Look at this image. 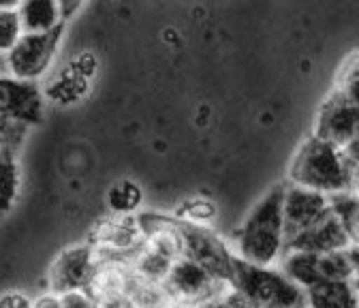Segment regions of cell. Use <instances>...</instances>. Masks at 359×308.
<instances>
[{
	"instance_id": "obj_1",
	"label": "cell",
	"mask_w": 359,
	"mask_h": 308,
	"mask_svg": "<svg viewBox=\"0 0 359 308\" xmlns=\"http://www.w3.org/2000/svg\"><path fill=\"white\" fill-rule=\"evenodd\" d=\"M285 187H274L250 210L236 234V255L255 266H278L289 250V236L283 212Z\"/></svg>"
},
{
	"instance_id": "obj_2",
	"label": "cell",
	"mask_w": 359,
	"mask_h": 308,
	"mask_svg": "<svg viewBox=\"0 0 359 308\" xmlns=\"http://www.w3.org/2000/svg\"><path fill=\"white\" fill-rule=\"evenodd\" d=\"M231 287V308H306V291L278 266H255L238 257Z\"/></svg>"
},
{
	"instance_id": "obj_3",
	"label": "cell",
	"mask_w": 359,
	"mask_h": 308,
	"mask_svg": "<svg viewBox=\"0 0 359 308\" xmlns=\"http://www.w3.org/2000/svg\"><path fill=\"white\" fill-rule=\"evenodd\" d=\"M353 165L346 152L317 135L308 138L289 165V182L325 195L351 191Z\"/></svg>"
},
{
	"instance_id": "obj_4",
	"label": "cell",
	"mask_w": 359,
	"mask_h": 308,
	"mask_svg": "<svg viewBox=\"0 0 359 308\" xmlns=\"http://www.w3.org/2000/svg\"><path fill=\"white\" fill-rule=\"evenodd\" d=\"M165 285L180 308L224 304L233 293L229 281L212 274L205 266L187 255L171 266Z\"/></svg>"
},
{
	"instance_id": "obj_5",
	"label": "cell",
	"mask_w": 359,
	"mask_h": 308,
	"mask_svg": "<svg viewBox=\"0 0 359 308\" xmlns=\"http://www.w3.org/2000/svg\"><path fill=\"white\" fill-rule=\"evenodd\" d=\"M278 268L295 281L304 291L327 281H351L353 279V261L348 250L346 253H304V250H289Z\"/></svg>"
},
{
	"instance_id": "obj_6",
	"label": "cell",
	"mask_w": 359,
	"mask_h": 308,
	"mask_svg": "<svg viewBox=\"0 0 359 308\" xmlns=\"http://www.w3.org/2000/svg\"><path fill=\"white\" fill-rule=\"evenodd\" d=\"M65 24L50 32H24L13 50L7 54L9 73L24 81H36L50 69L60 41H62Z\"/></svg>"
},
{
	"instance_id": "obj_7",
	"label": "cell",
	"mask_w": 359,
	"mask_h": 308,
	"mask_svg": "<svg viewBox=\"0 0 359 308\" xmlns=\"http://www.w3.org/2000/svg\"><path fill=\"white\" fill-rule=\"evenodd\" d=\"M101 263L95 244H75L65 248L50 268V291L65 295L69 291L90 289Z\"/></svg>"
},
{
	"instance_id": "obj_8",
	"label": "cell",
	"mask_w": 359,
	"mask_h": 308,
	"mask_svg": "<svg viewBox=\"0 0 359 308\" xmlns=\"http://www.w3.org/2000/svg\"><path fill=\"white\" fill-rule=\"evenodd\" d=\"M182 227H184V255L199 261L212 274L231 283V274L238 261L236 250L220 236H216L210 227H197L184 223Z\"/></svg>"
},
{
	"instance_id": "obj_9",
	"label": "cell",
	"mask_w": 359,
	"mask_h": 308,
	"mask_svg": "<svg viewBox=\"0 0 359 308\" xmlns=\"http://www.w3.org/2000/svg\"><path fill=\"white\" fill-rule=\"evenodd\" d=\"M314 135L344 150L359 135V105L334 91L319 107Z\"/></svg>"
},
{
	"instance_id": "obj_10",
	"label": "cell",
	"mask_w": 359,
	"mask_h": 308,
	"mask_svg": "<svg viewBox=\"0 0 359 308\" xmlns=\"http://www.w3.org/2000/svg\"><path fill=\"white\" fill-rule=\"evenodd\" d=\"M332 210V199L325 193L312 191L297 185H287L283 195V212L289 240L312 225H317L321 218H325Z\"/></svg>"
},
{
	"instance_id": "obj_11",
	"label": "cell",
	"mask_w": 359,
	"mask_h": 308,
	"mask_svg": "<svg viewBox=\"0 0 359 308\" xmlns=\"http://www.w3.org/2000/svg\"><path fill=\"white\" fill-rule=\"evenodd\" d=\"M355 246L353 234L342 218L330 210V214L310 229L293 236L289 240V250H304V253H319V255H332V253H346ZM287 250V253H289Z\"/></svg>"
},
{
	"instance_id": "obj_12",
	"label": "cell",
	"mask_w": 359,
	"mask_h": 308,
	"mask_svg": "<svg viewBox=\"0 0 359 308\" xmlns=\"http://www.w3.org/2000/svg\"><path fill=\"white\" fill-rule=\"evenodd\" d=\"M41 116L43 97L36 81L0 75V118L11 122H39Z\"/></svg>"
},
{
	"instance_id": "obj_13",
	"label": "cell",
	"mask_w": 359,
	"mask_h": 308,
	"mask_svg": "<svg viewBox=\"0 0 359 308\" xmlns=\"http://www.w3.org/2000/svg\"><path fill=\"white\" fill-rule=\"evenodd\" d=\"M140 221L144 227V250L171 263L184 257V227L177 218L171 221L161 216H144Z\"/></svg>"
},
{
	"instance_id": "obj_14",
	"label": "cell",
	"mask_w": 359,
	"mask_h": 308,
	"mask_svg": "<svg viewBox=\"0 0 359 308\" xmlns=\"http://www.w3.org/2000/svg\"><path fill=\"white\" fill-rule=\"evenodd\" d=\"M359 297L351 281H327L306 289V308H357Z\"/></svg>"
},
{
	"instance_id": "obj_15",
	"label": "cell",
	"mask_w": 359,
	"mask_h": 308,
	"mask_svg": "<svg viewBox=\"0 0 359 308\" xmlns=\"http://www.w3.org/2000/svg\"><path fill=\"white\" fill-rule=\"evenodd\" d=\"M18 13L24 32H50L65 24L58 0H22Z\"/></svg>"
},
{
	"instance_id": "obj_16",
	"label": "cell",
	"mask_w": 359,
	"mask_h": 308,
	"mask_svg": "<svg viewBox=\"0 0 359 308\" xmlns=\"http://www.w3.org/2000/svg\"><path fill=\"white\" fill-rule=\"evenodd\" d=\"M11 124L7 126V138L0 148V214L11 210L20 189V167L15 159V146L11 144Z\"/></svg>"
},
{
	"instance_id": "obj_17",
	"label": "cell",
	"mask_w": 359,
	"mask_h": 308,
	"mask_svg": "<svg viewBox=\"0 0 359 308\" xmlns=\"http://www.w3.org/2000/svg\"><path fill=\"white\" fill-rule=\"evenodd\" d=\"M126 297L130 300L133 308H180L165 283L144 281L135 274L128 285Z\"/></svg>"
},
{
	"instance_id": "obj_18",
	"label": "cell",
	"mask_w": 359,
	"mask_h": 308,
	"mask_svg": "<svg viewBox=\"0 0 359 308\" xmlns=\"http://www.w3.org/2000/svg\"><path fill=\"white\" fill-rule=\"evenodd\" d=\"M88 88V79L81 77L73 67H69L62 75H58L56 81L50 83V91H48V97L60 105H69L77 99L83 97Z\"/></svg>"
},
{
	"instance_id": "obj_19",
	"label": "cell",
	"mask_w": 359,
	"mask_h": 308,
	"mask_svg": "<svg viewBox=\"0 0 359 308\" xmlns=\"http://www.w3.org/2000/svg\"><path fill=\"white\" fill-rule=\"evenodd\" d=\"M142 201H144V193H142L140 185L130 182V180L116 182L107 193V206L118 216H130L142 206Z\"/></svg>"
},
{
	"instance_id": "obj_20",
	"label": "cell",
	"mask_w": 359,
	"mask_h": 308,
	"mask_svg": "<svg viewBox=\"0 0 359 308\" xmlns=\"http://www.w3.org/2000/svg\"><path fill=\"white\" fill-rule=\"evenodd\" d=\"M216 218V206L214 201L205 197H195L189 199L177 212V221L184 225H197V227H208Z\"/></svg>"
},
{
	"instance_id": "obj_21",
	"label": "cell",
	"mask_w": 359,
	"mask_h": 308,
	"mask_svg": "<svg viewBox=\"0 0 359 308\" xmlns=\"http://www.w3.org/2000/svg\"><path fill=\"white\" fill-rule=\"evenodd\" d=\"M334 91H338L348 101H353L355 105H359V52H355L353 56H348L344 60V65L340 67Z\"/></svg>"
},
{
	"instance_id": "obj_22",
	"label": "cell",
	"mask_w": 359,
	"mask_h": 308,
	"mask_svg": "<svg viewBox=\"0 0 359 308\" xmlns=\"http://www.w3.org/2000/svg\"><path fill=\"white\" fill-rule=\"evenodd\" d=\"M24 34L18 9L0 11V54H9Z\"/></svg>"
},
{
	"instance_id": "obj_23",
	"label": "cell",
	"mask_w": 359,
	"mask_h": 308,
	"mask_svg": "<svg viewBox=\"0 0 359 308\" xmlns=\"http://www.w3.org/2000/svg\"><path fill=\"white\" fill-rule=\"evenodd\" d=\"M62 306L65 308H99V300L93 295V291L79 289V291H69L62 295Z\"/></svg>"
},
{
	"instance_id": "obj_24",
	"label": "cell",
	"mask_w": 359,
	"mask_h": 308,
	"mask_svg": "<svg viewBox=\"0 0 359 308\" xmlns=\"http://www.w3.org/2000/svg\"><path fill=\"white\" fill-rule=\"evenodd\" d=\"M71 67H73L81 77L90 79V77H93V73L97 71V58H95L93 52H83V54H79V56L73 60Z\"/></svg>"
},
{
	"instance_id": "obj_25",
	"label": "cell",
	"mask_w": 359,
	"mask_h": 308,
	"mask_svg": "<svg viewBox=\"0 0 359 308\" xmlns=\"http://www.w3.org/2000/svg\"><path fill=\"white\" fill-rule=\"evenodd\" d=\"M0 308H32V300L20 291H9L0 295Z\"/></svg>"
},
{
	"instance_id": "obj_26",
	"label": "cell",
	"mask_w": 359,
	"mask_h": 308,
	"mask_svg": "<svg viewBox=\"0 0 359 308\" xmlns=\"http://www.w3.org/2000/svg\"><path fill=\"white\" fill-rule=\"evenodd\" d=\"M32 308H65L62 306V295H58L54 291L39 295L36 300H32Z\"/></svg>"
},
{
	"instance_id": "obj_27",
	"label": "cell",
	"mask_w": 359,
	"mask_h": 308,
	"mask_svg": "<svg viewBox=\"0 0 359 308\" xmlns=\"http://www.w3.org/2000/svg\"><path fill=\"white\" fill-rule=\"evenodd\" d=\"M99 308H133V304L126 295H111V297H101Z\"/></svg>"
},
{
	"instance_id": "obj_28",
	"label": "cell",
	"mask_w": 359,
	"mask_h": 308,
	"mask_svg": "<svg viewBox=\"0 0 359 308\" xmlns=\"http://www.w3.org/2000/svg\"><path fill=\"white\" fill-rule=\"evenodd\" d=\"M86 3V0H58V5H60V11H62V20H71L79 9L81 5Z\"/></svg>"
},
{
	"instance_id": "obj_29",
	"label": "cell",
	"mask_w": 359,
	"mask_h": 308,
	"mask_svg": "<svg viewBox=\"0 0 359 308\" xmlns=\"http://www.w3.org/2000/svg\"><path fill=\"white\" fill-rule=\"evenodd\" d=\"M348 255H351V261H353V279H351V283H353V289H355V293L359 297V246H353L348 250Z\"/></svg>"
},
{
	"instance_id": "obj_30",
	"label": "cell",
	"mask_w": 359,
	"mask_h": 308,
	"mask_svg": "<svg viewBox=\"0 0 359 308\" xmlns=\"http://www.w3.org/2000/svg\"><path fill=\"white\" fill-rule=\"evenodd\" d=\"M344 152H346V156H348V161H351V165H355V163H359V135L344 148Z\"/></svg>"
},
{
	"instance_id": "obj_31",
	"label": "cell",
	"mask_w": 359,
	"mask_h": 308,
	"mask_svg": "<svg viewBox=\"0 0 359 308\" xmlns=\"http://www.w3.org/2000/svg\"><path fill=\"white\" fill-rule=\"evenodd\" d=\"M351 191L359 195V163H355L351 171Z\"/></svg>"
},
{
	"instance_id": "obj_32",
	"label": "cell",
	"mask_w": 359,
	"mask_h": 308,
	"mask_svg": "<svg viewBox=\"0 0 359 308\" xmlns=\"http://www.w3.org/2000/svg\"><path fill=\"white\" fill-rule=\"evenodd\" d=\"M22 0H0V11H7V9H20Z\"/></svg>"
},
{
	"instance_id": "obj_33",
	"label": "cell",
	"mask_w": 359,
	"mask_h": 308,
	"mask_svg": "<svg viewBox=\"0 0 359 308\" xmlns=\"http://www.w3.org/2000/svg\"><path fill=\"white\" fill-rule=\"evenodd\" d=\"M9 73V62H7V54H0V75Z\"/></svg>"
},
{
	"instance_id": "obj_34",
	"label": "cell",
	"mask_w": 359,
	"mask_h": 308,
	"mask_svg": "<svg viewBox=\"0 0 359 308\" xmlns=\"http://www.w3.org/2000/svg\"><path fill=\"white\" fill-rule=\"evenodd\" d=\"M7 126H9V124H5V122L0 124V148H3V144H5V138H7Z\"/></svg>"
},
{
	"instance_id": "obj_35",
	"label": "cell",
	"mask_w": 359,
	"mask_h": 308,
	"mask_svg": "<svg viewBox=\"0 0 359 308\" xmlns=\"http://www.w3.org/2000/svg\"><path fill=\"white\" fill-rule=\"evenodd\" d=\"M195 308H231V306L224 302V304H210V306H195Z\"/></svg>"
},
{
	"instance_id": "obj_36",
	"label": "cell",
	"mask_w": 359,
	"mask_h": 308,
	"mask_svg": "<svg viewBox=\"0 0 359 308\" xmlns=\"http://www.w3.org/2000/svg\"><path fill=\"white\" fill-rule=\"evenodd\" d=\"M357 308H359V306H357Z\"/></svg>"
}]
</instances>
